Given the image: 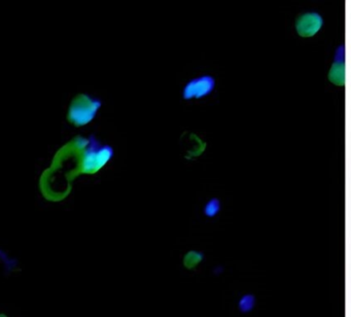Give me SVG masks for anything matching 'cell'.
Listing matches in <instances>:
<instances>
[{"label":"cell","mask_w":351,"mask_h":317,"mask_svg":"<svg viewBox=\"0 0 351 317\" xmlns=\"http://www.w3.org/2000/svg\"><path fill=\"white\" fill-rule=\"evenodd\" d=\"M83 154L81 173L95 174L106 166L115 156V150L108 145H101L94 135L87 139Z\"/></svg>","instance_id":"cell-1"},{"label":"cell","mask_w":351,"mask_h":317,"mask_svg":"<svg viewBox=\"0 0 351 317\" xmlns=\"http://www.w3.org/2000/svg\"><path fill=\"white\" fill-rule=\"evenodd\" d=\"M102 106V101L93 98L87 94H81L71 102L68 109V121L76 127H83L94 121L98 110Z\"/></svg>","instance_id":"cell-2"},{"label":"cell","mask_w":351,"mask_h":317,"mask_svg":"<svg viewBox=\"0 0 351 317\" xmlns=\"http://www.w3.org/2000/svg\"><path fill=\"white\" fill-rule=\"evenodd\" d=\"M216 86L215 78L212 75L204 74L188 81L182 89L183 100H200L203 99L214 91Z\"/></svg>","instance_id":"cell-3"},{"label":"cell","mask_w":351,"mask_h":317,"mask_svg":"<svg viewBox=\"0 0 351 317\" xmlns=\"http://www.w3.org/2000/svg\"><path fill=\"white\" fill-rule=\"evenodd\" d=\"M324 26L323 15L316 11H308L300 14L295 23L297 33L302 38L315 36Z\"/></svg>","instance_id":"cell-4"},{"label":"cell","mask_w":351,"mask_h":317,"mask_svg":"<svg viewBox=\"0 0 351 317\" xmlns=\"http://www.w3.org/2000/svg\"><path fill=\"white\" fill-rule=\"evenodd\" d=\"M328 79L331 84L337 87H345L346 84V66H345V44H340L334 55V61L328 73Z\"/></svg>","instance_id":"cell-5"},{"label":"cell","mask_w":351,"mask_h":317,"mask_svg":"<svg viewBox=\"0 0 351 317\" xmlns=\"http://www.w3.org/2000/svg\"><path fill=\"white\" fill-rule=\"evenodd\" d=\"M204 260V253L197 250H189L183 256L182 264L186 270H193Z\"/></svg>","instance_id":"cell-6"},{"label":"cell","mask_w":351,"mask_h":317,"mask_svg":"<svg viewBox=\"0 0 351 317\" xmlns=\"http://www.w3.org/2000/svg\"><path fill=\"white\" fill-rule=\"evenodd\" d=\"M220 201L217 198H211L204 206V214L207 217H214L220 211Z\"/></svg>","instance_id":"cell-7"},{"label":"cell","mask_w":351,"mask_h":317,"mask_svg":"<svg viewBox=\"0 0 351 317\" xmlns=\"http://www.w3.org/2000/svg\"><path fill=\"white\" fill-rule=\"evenodd\" d=\"M255 304V298L252 295L243 296L239 301V309L242 313L250 312Z\"/></svg>","instance_id":"cell-8"},{"label":"cell","mask_w":351,"mask_h":317,"mask_svg":"<svg viewBox=\"0 0 351 317\" xmlns=\"http://www.w3.org/2000/svg\"><path fill=\"white\" fill-rule=\"evenodd\" d=\"M0 317H8L5 313H0Z\"/></svg>","instance_id":"cell-9"}]
</instances>
